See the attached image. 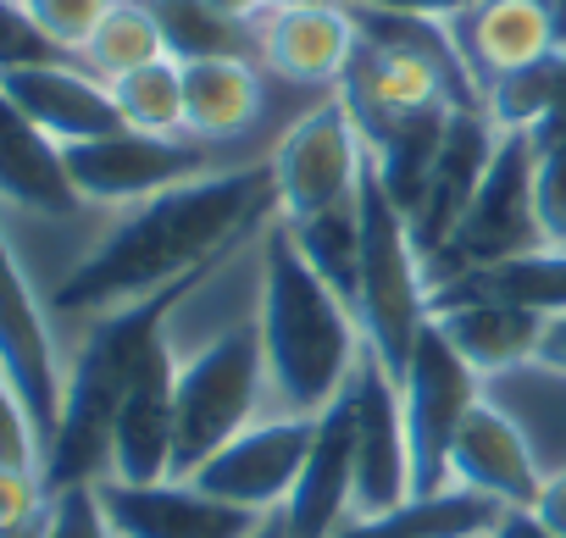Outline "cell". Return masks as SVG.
Instances as JSON below:
<instances>
[{"label":"cell","mask_w":566,"mask_h":538,"mask_svg":"<svg viewBox=\"0 0 566 538\" xmlns=\"http://www.w3.org/2000/svg\"><path fill=\"white\" fill-rule=\"evenodd\" d=\"M156 29H161V45L172 62H217V56H244L261 45V34H250V23H233L222 18L206 0H145Z\"/></svg>","instance_id":"cell-27"},{"label":"cell","mask_w":566,"mask_h":538,"mask_svg":"<svg viewBox=\"0 0 566 538\" xmlns=\"http://www.w3.org/2000/svg\"><path fill=\"white\" fill-rule=\"evenodd\" d=\"M361 205V289H356V323L378 367L400 383L411 367V350L428 328V289H422V250L411 239L406 211L389 200L373 156L356 183Z\"/></svg>","instance_id":"cell-4"},{"label":"cell","mask_w":566,"mask_h":538,"mask_svg":"<svg viewBox=\"0 0 566 538\" xmlns=\"http://www.w3.org/2000/svg\"><path fill=\"white\" fill-rule=\"evenodd\" d=\"M356 394V510L378 516L411 499V439H406V400L400 383L367 350L350 378Z\"/></svg>","instance_id":"cell-13"},{"label":"cell","mask_w":566,"mask_h":538,"mask_svg":"<svg viewBox=\"0 0 566 538\" xmlns=\"http://www.w3.org/2000/svg\"><path fill=\"white\" fill-rule=\"evenodd\" d=\"M400 400H406V439H411V499L439 494L450 488V444L483 394H478V372L455 356V345L439 334L433 317L411 350Z\"/></svg>","instance_id":"cell-7"},{"label":"cell","mask_w":566,"mask_h":538,"mask_svg":"<svg viewBox=\"0 0 566 538\" xmlns=\"http://www.w3.org/2000/svg\"><path fill=\"white\" fill-rule=\"evenodd\" d=\"M0 200L40 217H73L84 205L62 145L40 123H29L7 89H0Z\"/></svg>","instance_id":"cell-19"},{"label":"cell","mask_w":566,"mask_h":538,"mask_svg":"<svg viewBox=\"0 0 566 538\" xmlns=\"http://www.w3.org/2000/svg\"><path fill=\"white\" fill-rule=\"evenodd\" d=\"M350 7H367V12H400V18H455V12H472L483 0H350Z\"/></svg>","instance_id":"cell-38"},{"label":"cell","mask_w":566,"mask_h":538,"mask_svg":"<svg viewBox=\"0 0 566 538\" xmlns=\"http://www.w3.org/2000/svg\"><path fill=\"white\" fill-rule=\"evenodd\" d=\"M250 538H290V527H283V510H266V516H261V527H255Z\"/></svg>","instance_id":"cell-45"},{"label":"cell","mask_w":566,"mask_h":538,"mask_svg":"<svg viewBox=\"0 0 566 538\" xmlns=\"http://www.w3.org/2000/svg\"><path fill=\"white\" fill-rule=\"evenodd\" d=\"M261 112V78L244 56L184 62V134L195 139H233Z\"/></svg>","instance_id":"cell-25"},{"label":"cell","mask_w":566,"mask_h":538,"mask_svg":"<svg viewBox=\"0 0 566 538\" xmlns=\"http://www.w3.org/2000/svg\"><path fill=\"white\" fill-rule=\"evenodd\" d=\"M73 189L84 200L117 205V200H150L172 183H189L206 172V150L184 145L178 134H139V128H117L106 139H84V145H62Z\"/></svg>","instance_id":"cell-10"},{"label":"cell","mask_w":566,"mask_h":538,"mask_svg":"<svg viewBox=\"0 0 566 538\" xmlns=\"http://www.w3.org/2000/svg\"><path fill=\"white\" fill-rule=\"evenodd\" d=\"M261 328H233L217 345H206L195 361L178 367V444H172V477H189L200 461H211L228 439H239L255 416L261 394Z\"/></svg>","instance_id":"cell-5"},{"label":"cell","mask_w":566,"mask_h":538,"mask_svg":"<svg viewBox=\"0 0 566 538\" xmlns=\"http://www.w3.org/2000/svg\"><path fill=\"white\" fill-rule=\"evenodd\" d=\"M112 7H117V0H23V12L40 23V34H45L56 51H67V56L84 51V40L95 34V23H101Z\"/></svg>","instance_id":"cell-32"},{"label":"cell","mask_w":566,"mask_h":538,"mask_svg":"<svg viewBox=\"0 0 566 538\" xmlns=\"http://www.w3.org/2000/svg\"><path fill=\"white\" fill-rule=\"evenodd\" d=\"M45 505H51L45 472H34V466H7V472H0V527L23 521V516H34Z\"/></svg>","instance_id":"cell-37"},{"label":"cell","mask_w":566,"mask_h":538,"mask_svg":"<svg viewBox=\"0 0 566 538\" xmlns=\"http://www.w3.org/2000/svg\"><path fill=\"white\" fill-rule=\"evenodd\" d=\"M489 538H555V532H549L533 510H505V516L494 521V532H489Z\"/></svg>","instance_id":"cell-42"},{"label":"cell","mask_w":566,"mask_h":538,"mask_svg":"<svg viewBox=\"0 0 566 538\" xmlns=\"http://www.w3.org/2000/svg\"><path fill=\"white\" fill-rule=\"evenodd\" d=\"M533 145H538V150L566 145V45H560V56H555V101H549L544 123L533 128Z\"/></svg>","instance_id":"cell-39"},{"label":"cell","mask_w":566,"mask_h":538,"mask_svg":"<svg viewBox=\"0 0 566 538\" xmlns=\"http://www.w3.org/2000/svg\"><path fill=\"white\" fill-rule=\"evenodd\" d=\"M533 367L566 378V312L544 317V334H538V350H533Z\"/></svg>","instance_id":"cell-41"},{"label":"cell","mask_w":566,"mask_h":538,"mask_svg":"<svg viewBox=\"0 0 566 538\" xmlns=\"http://www.w3.org/2000/svg\"><path fill=\"white\" fill-rule=\"evenodd\" d=\"M450 112H455V106L417 112V117H400V123H389V128H378V134L367 139V156H373V167H378L389 200L406 211V222H411V211H417L422 194H428V178H433V161H439Z\"/></svg>","instance_id":"cell-26"},{"label":"cell","mask_w":566,"mask_h":538,"mask_svg":"<svg viewBox=\"0 0 566 538\" xmlns=\"http://www.w3.org/2000/svg\"><path fill=\"white\" fill-rule=\"evenodd\" d=\"M112 101L123 123L139 134H184V62L161 56L150 67L112 78Z\"/></svg>","instance_id":"cell-30"},{"label":"cell","mask_w":566,"mask_h":538,"mask_svg":"<svg viewBox=\"0 0 566 538\" xmlns=\"http://www.w3.org/2000/svg\"><path fill=\"white\" fill-rule=\"evenodd\" d=\"M172 444H178V361L161 339L145 367L134 372L117 428H112V472L117 483H161L172 477Z\"/></svg>","instance_id":"cell-14"},{"label":"cell","mask_w":566,"mask_h":538,"mask_svg":"<svg viewBox=\"0 0 566 538\" xmlns=\"http://www.w3.org/2000/svg\"><path fill=\"white\" fill-rule=\"evenodd\" d=\"M45 538H117L112 516L101 505V483H73L51 494V527Z\"/></svg>","instance_id":"cell-33"},{"label":"cell","mask_w":566,"mask_h":538,"mask_svg":"<svg viewBox=\"0 0 566 538\" xmlns=\"http://www.w3.org/2000/svg\"><path fill=\"white\" fill-rule=\"evenodd\" d=\"M101 505L117 538H250L266 516V510L228 505L195 488L189 477H161V483L101 477Z\"/></svg>","instance_id":"cell-12"},{"label":"cell","mask_w":566,"mask_h":538,"mask_svg":"<svg viewBox=\"0 0 566 538\" xmlns=\"http://www.w3.org/2000/svg\"><path fill=\"white\" fill-rule=\"evenodd\" d=\"M7 466H45V439L29 416V405L18 400V389L7 383V372H0V472Z\"/></svg>","instance_id":"cell-35"},{"label":"cell","mask_w":566,"mask_h":538,"mask_svg":"<svg viewBox=\"0 0 566 538\" xmlns=\"http://www.w3.org/2000/svg\"><path fill=\"white\" fill-rule=\"evenodd\" d=\"M361 45V29L356 18L339 7H283L266 18L261 29V56L277 78L290 84H334L345 78L350 56Z\"/></svg>","instance_id":"cell-20"},{"label":"cell","mask_w":566,"mask_h":538,"mask_svg":"<svg viewBox=\"0 0 566 538\" xmlns=\"http://www.w3.org/2000/svg\"><path fill=\"white\" fill-rule=\"evenodd\" d=\"M533 167H538V145L533 134H500V150L467 205V217L455 222L450 244L433 261V284L461 278L472 266H494L527 250H544V228H538V205H533Z\"/></svg>","instance_id":"cell-6"},{"label":"cell","mask_w":566,"mask_h":538,"mask_svg":"<svg viewBox=\"0 0 566 538\" xmlns=\"http://www.w3.org/2000/svg\"><path fill=\"white\" fill-rule=\"evenodd\" d=\"M450 477L461 488H478V494L500 499L505 510H533V499L544 488L522 428L489 400H478L467 411V422H461V433L450 444Z\"/></svg>","instance_id":"cell-18"},{"label":"cell","mask_w":566,"mask_h":538,"mask_svg":"<svg viewBox=\"0 0 566 538\" xmlns=\"http://www.w3.org/2000/svg\"><path fill=\"white\" fill-rule=\"evenodd\" d=\"M272 12H283V7H334V0H266Z\"/></svg>","instance_id":"cell-47"},{"label":"cell","mask_w":566,"mask_h":538,"mask_svg":"<svg viewBox=\"0 0 566 538\" xmlns=\"http://www.w3.org/2000/svg\"><path fill=\"white\" fill-rule=\"evenodd\" d=\"M494 150H500L494 117L455 106L450 123H444V145H439L428 194H422V205L411 211V239H417L422 255H439V250L450 244V233H455V222L467 217V205H472V194H478V183H483Z\"/></svg>","instance_id":"cell-17"},{"label":"cell","mask_w":566,"mask_h":538,"mask_svg":"<svg viewBox=\"0 0 566 538\" xmlns=\"http://www.w3.org/2000/svg\"><path fill=\"white\" fill-rule=\"evenodd\" d=\"M290 222V217H283ZM301 255L317 266V278L356 312V289H361V205L345 200V205H328L317 217H301L290 222Z\"/></svg>","instance_id":"cell-28"},{"label":"cell","mask_w":566,"mask_h":538,"mask_svg":"<svg viewBox=\"0 0 566 538\" xmlns=\"http://www.w3.org/2000/svg\"><path fill=\"white\" fill-rule=\"evenodd\" d=\"M0 89L18 101V112L29 123H40L56 145H84V139H106L123 123L112 84L95 78L90 67L62 62H40V67H18V73H0Z\"/></svg>","instance_id":"cell-16"},{"label":"cell","mask_w":566,"mask_h":538,"mask_svg":"<svg viewBox=\"0 0 566 538\" xmlns=\"http://www.w3.org/2000/svg\"><path fill=\"white\" fill-rule=\"evenodd\" d=\"M45 527H51V505L34 510V516H23V521H7V527H0V538H45Z\"/></svg>","instance_id":"cell-43"},{"label":"cell","mask_w":566,"mask_h":538,"mask_svg":"<svg viewBox=\"0 0 566 538\" xmlns=\"http://www.w3.org/2000/svg\"><path fill=\"white\" fill-rule=\"evenodd\" d=\"M533 516H538L555 538H566V466L544 477V488H538V499H533Z\"/></svg>","instance_id":"cell-40"},{"label":"cell","mask_w":566,"mask_h":538,"mask_svg":"<svg viewBox=\"0 0 566 538\" xmlns=\"http://www.w3.org/2000/svg\"><path fill=\"white\" fill-rule=\"evenodd\" d=\"M560 56V51H555ZM555 56L533 62V67H516V73H500L489 78V117L500 134H533L555 101Z\"/></svg>","instance_id":"cell-31"},{"label":"cell","mask_w":566,"mask_h":538,"mask_svg":"<svg viewBox=\"0 0 566 538\" xmlns=\"http://www.w3.org/2000/svg\"><path fill=\"white\" fill-rule=\"evenodd\" d=\"M206 7H217V12L233 18V23H255V18L266 12V0H206Z\"/></svg>","instance_id":"cell-44"},{"label":"cell","mask_w":566,"mask_h":538,"mask_svg":"<svg viewBox=\"0 0 566 538\" xmlns=\"http://www.w3.org/2000/svg\"><path fill=\"white\" fill-rule=\"evenodd\" d=\"M0 372L18 389V400L29 405L40 439L51 444L56 422H62V389H67V372L56 361V345H51V323H45V306L23 273V261L0 228Z\"/></svg>","instance_id":"cell-9"},{"label":"cell","mask_w":566,"mask_h":538,"mask_svg":"<svg viewBox=\"0 0 566 538\" xmlns=\"http://www.w3.org/2000/svg\"><path fill=\"white\" fill-rule=\"evenodd\" d=\"M217 273V266H200V273L139 295L128 306L101 312V323L90 328L84 350L67 367V389H62V422L45 444V488H73V483H101L112 472V428H117V405L134 383V372L145 367V356L167 339V317Z\"/></svg>","instance_id":"cell-3"},{"label":"cell","mask_w":566,"mask_h":538,"mask_svg":"<svg viewBox=\"0 0 566 538\" xmlns=\"http://www.w3.org/2000/svg\"><path fill=\"white\" fill-rule=\"evenodd\" d=\"M533 205H538L544 244H566V145L538 150V167H533Z\"/></svg>","instance_id":"cell-36"},{"label":"cell","mask_w":566,"mask_h":538,"mask_svg":"<svg viewBox=\"0 0 566 538\" xmlns=\"http://www.w3.org/2000/svg\"><path fill=\"white\" fill-rule=\"evenodd\" d=\"M549 18H555V40L566 45V0H549Z\"/></svg>","instance_id":"cell-46"},{"label":"cell","mask_w":566,"mask_h":538,"mask_svg":"<svg viewBox=\"0 0 566 538\" xmlns=\"http://www.w3.org/2000/svg\"><path fill=\"white\" fill-rule=\"evenodd\" d=\"M350 505H356V394L345 389L317 416L306 466L290 499H283V527H290V538H334Z\"/></svg>","instance_id":"cell-15"},{"label":"cell","mask_w":566,"mask_h":538,"mask_svg":"<svg viewBox=\"0 0 566 538\" xmlns=\"http://www.w3.org/2000/svg\"><path fill=\"white\" fill-rule=\"evenodd\" d=\"M272 205H277L272 161L172 183V189L139 200V211L123 217L73 266L56 289V306L62 312H112L139 295H156V289L200 273V266H217Z\"/></svg>","instance_id":"cell-1"},{"label":"cell","mask_w":566,"mask_h":538,"mask_svg":"<svg viewBox=\"0 0 566 538\" xmlns=\"http://www.w3.org/2000/svg\"><path fill=\"white\" fill-rule=\"evenodd\" d=\"M161 56H167V45H161V29H156L145 0H117V7L95 23V34L84 40V51H78V62L95 78H106V84L134 73V67H150Z\"/></svg>","instance_id":"cell-29"},{"label":"cell","mask_w":566,"mask_h":538,"mask_svg":"<svg viewBox=\"0 0 566 538\" xmlns=\"http://www.w3.org/2000/svg\"><path fill=\"white\" fill-rule=\"evenodd\" d=\"M361 167H367V139L339 101H323L317 112H306L290 134L277 139L272 150V183H277V211L301 222V217H317L328 205H345L356 200V183H361Z\"/></svg>","instance_id":"cell-8"},{"label":"cell","mask_w":566,"mask_h":538,"mask_svg":"<svg viewBox=\"0 0 566 538\" xmlns=\"http://www.w3.org/2000/svg\"><path fill=\"white\" fill-rule=\"evenodd\" d=\"M67 51H56L40 23L23 12V0H0V73H18V67H40V62H62Z\"/></svg>","instance_id":"cell-34"},{"label":"cell","mask_w":566,"mask_h":538,"mask_svg":"<svg viewBox=\"0 0 566 538\" xmlns=\"http://www.w3.org/2000/svg\"><path fill=\"white\" fill-rule=\"evenodd\" d=\"M439 334L455 345V356L489 378V372H511L522 361H533L538 350V334H544V317L522 312V306H500V300H478V306H450V312H433Z\"/></svg>","instance_id":"cell-23"},{"label":"cell","mask_w":566,"mask_h":538,"mask_svg":"<svg viewBox=\"0 0 566 538\" xmlns=\"http://www.w3.org/2000/svg\"><path fill=\"white\" fill-rule=\"evenodd\" d=\"M500 516H505V505L478 488H439V494H417L395 510L361 516V521L339 527L334 538H489Z\"/></svg>","instance_id":"cell-24"},{"label":"cell","mask_w":566,"mask_h":538,"mask_svg":"<svg viewBox=\"0 0 566 538\" xmlns=\"http://www.w3.org/2000/svg\"><path fill=\"white\" fill-rule=\"evenodd\" d=\"M317 416H277V422H250L239 439H228L211 461H200L189 472L195 488L244 505V510H283L290 499L306 450H312Z\"/></svg>","instance_id":"cell-11"},{"label":"cell","mask_w":566,"mask_h":538,"mask_svg":"<svg viewBox=\"0 0 566 538\" xmlns=\"http://www.w3.org/2000/svg\"><path fill=\"white\" fill-rule=\"evenodd\" d=\"M478 300H500V306H522L533 317H555L566 312V250H527L494 266H472L461 278H444L428 289V317L450 312V306H478Z\"/></svg>","instance_id":"cell-21"},{"label":"cell","mask_w":566,"mask_h":538,"mask_svg":"<svg viewBox=\"0 0 566 538\" xmlns=\"http://www.w3.org/2000/svg\"><path fill=\"white\" fill-rule=\"evenodd\" d=\"M261 361L266 383L290 416H323L361 361V323L356 312L317 278L301 255L290 222H272L261 244Z\"/></svg>","instance_id":"cell-2"},{"label":"cell","mask_w":566,"mask_h":538,"mask_svg":"<svg viewBox=\"0 0 566 538\" xmlns=\"http://www.w3.org/2000/svg\"><path fill=\"white\" fill-rule=\"evenodd\" d=\"M461 45H467V67H478L489 78L533 67L560 51L549 0H483V7L467 12Z\"/></svg>","instance_id":"cell-22"}]
</instances>
